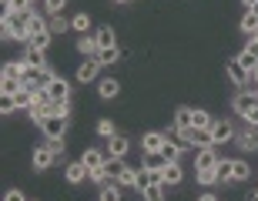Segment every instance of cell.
<instances>
[{
  "label": "cell",
  "mask_w": 258,
  "mask_h": 201,
  "mask_svg": "<svg viewBox=\"0 0 258 201\" xmlns=\"http://www.w3.org/2000/svg\"><path fill=\"white\" fill-rule=\"evenodd\" d=\"M4 201H27V198H24V194H20L17 188H10V191L4 194Z\"/></svg>",
  "instance_id": "obj_40"
},
{
  "label": "cell",
  "mask_w": 258,
  "mask_h": 201,
  "mask_svg": "<svg viewBox=\"0 0 258 201\" xmlns=\"http://www.w3.org/2000/svg\"><path fill=\"white\" fill-rule=\"evenodd\" d=\"M245 121H248V127H258V104L251 107L248 114H245Z\"/></svg>",
  "instance_id": "obj_38"
},
{
  "label": "cell",
  "mask_w": 258,
  "mask_h": 201,
  "mask_svg": "<svg viewBox=\"0 0 258 201\" xmlns=\"http://www.w3.org/2000/svg\"><path fill=\"white\" fill-rule=\"evenodd\" d=\"M20 60H24L27 67H37V71H44V67H47V60H44V50H40V47H27Z\"/></svg>",
  "instance_id": "obj_13"
},
{
  "label": "cell",
  "mask_w": 258,
  "mask_h": 201,
  "mask_svg": "<svg viewBox=\"0 0 258 201\" xmlns=\"http://www.w3.org/2000/svg\"><path fill=\"white\" fill-rule=\"evenodd\" d=\"M241 30H245L248 37H251V34H255V30H258V17H255V14H251V10H248V14H245V17H241Z\"/></svg>",
  "instance_id": "obj_33"
},
{
  "label": "cell",
  "mask_w": 258,
  "mask_h": 201,
  "mask_svg": "<svg viewBox=\"0 0 258 201\" xmlns=\"http://www.w3.org/2000/svg\"><path fill=\"white\" fill-rule=\"evenodd\" d=\"M54 161H57V154L50 151V144H47V148H37V151H34V168H37V171H47Z\"/></svg>",
  "instance_id": "obj_11"
},
{
  "label": "cell",
  "mask_w": 258,
  "mask_h": 201,
  "mask_svg": "<svg viewBox=\"0 0 258 201\" xmlns=\"http://www.w3.org/2000/svg\"><path fill=\"white\" fill-rule=\"evenodd\" d=\"M67 181L71 184H77V181H87V178H91V171H87L84 168V161H74V164H67Z\"/></svg>",
  "instance_id": "obj_15"
},
{
  "label": "cell",
  "mask_w": 258,
  "mask_h": 201,
  "mask_svg": "<svg viewBox=\"0 0 258 201\" xmlns=\"http://www.w3.org/2000/svg\"><path fill=\"white\" fill-rule=\"evenodd\" d=\"M238 60H241V67H245L248 74H251V71H258V47H251V44H248V47L238 54Z\"/></svg>",
  "instance_id": "obj_18"
},
{
  "label": "cell",
  "mask_w": 258,
  "mask_h": 201,
  "mask_svg": "<svg viewBox=\"0 0 258 201\" xmlns=\"http://www.w3.org/2000/svg\"><path fill=\"white\" fill-rule=\"evenodd\" d=\"M235 178V161H218L215 164V181H231Z\"/></svg>",
  "instance_id": "obj_21"
},
{
  "label": "cell",
  "mask_w": 258,
  "mask_h": 201,
  "mask_svg": "<svg viewBox=\"0 0 258 201\" xmlns=\"http://www.w3.org/2000/svg\"><path fill=\"white\" fill-rule=\"evenodd\" d=\"M174 127H191V107H178V114H174Z\"/></svg>",
  "instance_id": "obj_30"
},
{
  "label": "cell",
  "mask_w": 258,
  "mask_h": 201,
  "mask_svg": "<svg viewBox=\"0 0 258 201\" xmlns=\"http://www.w3.org/2000/svg\"><path fill=\"white\" fill-rule=\"evenodd\" d=\"M24 91V81L20 77H0V94L4 97H14V94H20Z\"/></svg>",
  "instance_id": "obj_16"
},
{
  "label": "cell",
  "mask_w": 258,
  "mask_h": 201,
  "mask_svg": "<svg viewBox=\"0 0 258 201\" xmlns=\"http://www.w3.org/2000/svg\"><path fill=\"white\" fill-rule=\"evenodd\" d=\"M40 127H44V134H47V141H64V134H67V114H50Z\"/></svg>",
  "instance_id": "obj_2"
},
{
  "label": "cell",
  "mask_w": 258,
  "mask_h": 201,
  "mask_svg": "<svg viewBox=\"0 0 258 201\" xmlns=\"http://www.w3.org/2000/svg\"><path fill=\"white\" fill-rule=\"evenodd\" d=\"M81 161H84V168H87L91 174H97L101 168H104V161H107V158H104V151H94V148H87Z\"/></svg>",
  "instance_id": "obj_8"
},
{
  "label": "cell",
  "mask_w": 258,
  "mask_h": 201,
  "mask_svg": "<svg viewBox=\"0 0 258 201\" xmlns=\"http://www.w3.org/2000/svg\"><path fill=\"white\" fill-rule=\"evenodd\" d=\"M97 74H101V64H97L94 57H87L84 64L77 67V81H81V84H91V81H94Z\"/></svg>",
  "instance_id": "obj_7"
},
{
  "label": "cell",
  "mask_w": 258,
  "mask_h": 201,
  "mask_svg": "<svg viewBox=\"0 0 258 201\" xmlns=\"http://www.w3.org/2000/svg\"><path fill=\"white\" fill-rule=\"evenodd\" d=\"M235 138V127L228 124V121H215L211 124V144H225V141H231Z\"/></svg>",
  "instance_id": "obj_6"
},
{
  "label": "cell",
  "mask_w": 258,
  "mask_h": 201,
  "mask_svg": "<svg viewBox=\"0 0 258 201\" xmlns=\"http://www.w3.org/2000/svg\"><path fill=\"white\" fill-rule=\"evenodd\" d=\"M0 4H4V10H7V7H10V0H0Z\"/></svg>",
  "instance_id": "obj_45"
},
{
  "label": "cell",
  "mask_w": 258,
  "mask_h": 201,
  "mask_svg": "<svg viewBox=\"0 0 258 201\" xmlns=\"http://www.w3.org/2000/svg\"><path fill=\"white\" fill-rule=\"evenodd\" d=\"M27 4H30V7H34V4H37V0H27Z\"/></svg>",
  "instance_id": "obj_48"
},
{
  "label": "cell",
  "mask_w": 258,
  "mask_h": 201,
  "mask_svg": "<svg viewBox=\"0 0 258 201\" xmlns=\"http://www.w3.org/2000/svg\"><path fill=\"white\" fill-rule=\"evenodd\" d=\"M161 154H164V161H178V158H181V144L168 138V141H164V148H161Z\"/></svg>",
  "instance_id": "obj_26"
},
{
  "label": "cell",
  "mask_w": 258,
  "mask_h": 201,
  "mask_svg": "<svg viewBox=\"0 0 258 201\" xmlns=\"http://www.w3.org/2000/svg\"><path fill=\"white\" fill-rule=\"evenodd\" d=\"M215 121H211L208 111H191V127H211Z\"/></svg>",
  "instance_id": "obj_29"
},
{
  "label": "cell",
  "mask_w": 258,
  "mask_h": 201,
  "mask_svg": "<svg viewBox=\"0 0 258 201\" xmlns=\"http://www.w3.org/2000/svg\"><path fill=\"white\" fill-rule=\"evenodd\" d=\"M164 164H168V161H164V154L158 151V154H148V161H144V168H148L151 174H161V171H164Z\"/></svg>",
  "instance_id": "obj_24"
},
{
  "label": "cell",
  "mask_w": 258,
  "mask_h": 201,
  "mask_svg": "<svg viewBox=\"0 0 258 201\" xmlns=\"http://www.w3.org/2000/svg\"><path fill=\"white\" fill-rule=\"evenodd\" d=\"M251 201H258V191H255V194H251Z\"/></svg>",
  "instance_id": "obj_47"
},
{
  "label": "cell",
  "mask_w": 258,
  "mask_h": 201,
  "mask_svg": "<svg viewBox=\"0 0 258 201\" xmlns=\"http://www.w3.org/2000/svg\"><path fill=\"white\" fill-rule=\"evenodd\" d=\"M71 27H74L77 34H87V30H91V17H87V14H74V17H71Z\"/></svg>",
  "instance_id": "obj_28"
},
{
  "label": "cell",
  "mask_w": 258,
  "mask_h": 201,
  "mask_svg": "<svg viewBox=\"0 0 258 201\" xmlns=\"http://www.w3.org/2000/svg\"><path fill=\"white\" fill-rule=\"evenodd\" d=\"M127 148H131V141H127L124 134H114V138H107V151H104V158H124Z\"/></svg>",
  "instance_id": "obj_4"
},
{
  "label": "cell",
  "mask_w": 258,
  "mask_h": 201,
  "mask_svg": "<svg viewBox=\"0 0 258 201\" xmlns=\"http://www.w3.org/2000/svg\"><path fill=\"white\" fill-rule=\"evenodd\" d=\"M251 81H255V84H258V71H251Z\"/></svg>",
  "instance_id": "obj_44"
},
{
  "label": "cell",
  "mask_w": 258,
  "mask_h": 201,
  "mask_svg": "<svg viewBox=\"0 0 258 201\" xmlns=\"http://www.w3.org/2000/svg\"><path fill=\"white\" fill-rule=\"evenodd\" d=\"M198 181L201 184H215V171H198Z\"/></svg>",
  "instance_id": "obj_39"
},
{
  "label": "cell",
  "mask_w": 258,
  "mask_h": 201,
  "mask_svg": "<svg viewBox=\"0 0 258 201\" xmlns=\"http://www.w3.org/2000/svg\"><path fill=\"white\" fill-rule=\"evenodd\" d=\"M178 181H181V164L168 161V164H164V171H161V184H164V188H171V184H178Z\"/></svg>",
  "instance_id": "obj_12"
},
{
  "label": "cell",
  "mask_w": 258,
  "mask_h": 201,
  "mask_svg": "<svg viewBox=\"0 0 258 201\" xmlns=\"http://www.w3.org/2000/svg\"><path fill=\"white\" fill-rule=\"evenodd\" d=\"M101 201H121V184H107L101 191Z\"/></svg>",
  "instance_id": "obj_34"
},
{
  "label": "cell",
  "mask_w": 258,
  "mask_h": 201,
  "mask_svg": "<svg viewBox=\"0 0 258 201\" xmlns=\"http://www.w3.org/2000/svg\"><path fill=\"white\" fill-rule=\"evenodd\" d=\"M117 4H127V0H117Z\"/></svg>",
  "instance_id": "obj_49"
},
{
  "label": "cell",
  "mask_w": 258,
  "mask_h": 201,
  "mask_svg": "<svg viewBox=\"0 0 258 201\" xmlns=\"http://www.w3.org/2000/svg\"><path fill=\"white\" fill-rule=\"evenodd\" d=\"M44 94H47L54 104H60V101H67V97H71V84H67L64 77H50L47 84H44Z\"/></svg>",
  "instance_id": "obj_3"
},
{
  "label": "cell",
  "mask_w": 258,
  "mask_h": 201,
  "mask_svg": "<svg viewBox=\"0 0 258 201\" xmlns=\"http://www.w3.org/2000/svg\"><path fill=\"white\" fill-rule=\"evenodd\" d=\"M251 14H255V17H258V4H255V7H251Z\"/></svg>",
  "instance_id": "obj_46"
},
{
  "label": "cell",
  "mask_w": 258,
  "mask_h": 201,
  "mask_svg": "<svg viewBox=\"0 0 258 201\" xmlns=\"http://www.w3.org/2000/svg\"><path fill=\"white\" fill-rule=\"evenodd\" d=\"M241 4H245V7H248V10H251V7H255V4H258V0H241Z\"/></svg>",
  "instance_id": "obj_42"
},
{
  "label": "cell",
  "mask_w": 258,
  "mask_h": 201,
  "mask_svg": "<svg viewBox=\"0 0 258 201\" xmlns=\"http://www.w3.org/2000/svg\"><path fill=\"white\" fill-rule=\"evenodd\" d=\"M164 141H168V138H164V134H158V131H151V134H144V141H141V148L148 154H158L164 148Z\"/></svg>",
  "instance_id": "obj_14"
},
{
  "label": "cell",
  "mask_w": 258,
  "mask_h": 201,
  "mask_svg": "<svg viewBox=\"0 0 258 201\" xmlns=\"http://www.w3.org/2000/svg\"><path fill=\"white\" fill-rule=\"evenodd\" d=\"M77 50H81L84 57H97V50H101V47H97V37H87V34H84L81 44H77Z\"/></svg>",
  "instance_id": "obj_23"
},
{
  "label": "cell",
  "mask_w": 258,
  "mask_h": 201,
  "mask_svg": "<svg viewBox=\"0 0 258 201\" xmlns=\"http://www.w3.org/2000/svg\"><path fill=\"white\" fill-rule=\"evenodd\" d=\"M255 104H258V94H255V91H241V94L235 97V114H241V117H245V114H248V111H251Z\"/></svg>",
  "instance_id": "obj_9"
},
{
  "label": "cell",
  "mask_w": 258,
  "mask_h": 201,
  "mask_svg": "<svg viewBox=\"0 0 258 201\" xmlns=\"http://www.w3.org/2000/svg\"><path fill=\"white\" fill-rule=\"evenodd\" d=\"M248 164H245V161H235V178H231V181H245V178H248Z\"/></svg>",
  "instance_id": "obj_36"
},
{
  "label": "cell",
  "mask_w": 258,
  "mask_h": 201,
  "mask_svg": "<svg viewBox=\"0 0 258 201\" xmlns=\"http://www.w3.org/2000/svg\"><path fill=\"white\" fill-rule=\"evenodd\" d=\"M97 47H117V37H114V30L111 27H97Z\"/></svg>",
  "instance_id": "obj_22"
},
{
  "label": "cell",
  "mask_w": 258,
  "mask_h": 201,
  "mask_svg": "<svg viewBox=\"0 0 258 201\" xmlns=\"http://www.w3.org/2000/svg\"><path fill=\"white\" fill-rule=\"evenodd\" d=\"M64 4H67V0H44V7H47L50 17H57L60 10H64Z\"/></svg>",
  "instance_id": "obj_35"
},
{
  "label": "cell",
  "mask_w": 258,
  "mask_h": 201,
  "mask_svg": "<svg viewBox=\"0 0 258 201\" xmlns=\"http://www.w3.org/2000/svg\"><path fill=\"white\" fill-rule=\"evenodd\" d=\"M221 158L215 151H211V144L208 148H198V158H195V168H198V171H215V164H218Z\"/></svg>",
  "instance_id": "obj_5"
},
{
  "label": "cell",
  "mask_w": 258,
  "mask_h": 201,
  "mask_svg": "<svg viewBox=\"0 0 258 201\" xmlns=\"http://www.w3.org/2000/svg\"><path fill=\"white\" fill-rule=\"evenodd\" d=\"M228 77H231V84H238V87H245L251 81V74L241 67V60L235 57V60H228Z\"/></svg>",
  "instance_id": "obj_10"
},
{
  "label": "cell",
  "mask_w": 258,
  "mask_h": 201,
  "mask_svg": "<svg viewBox=\"0 0 258 201\" xmlns=\"http://www.w3.org/2000/svg\"><path fill=\"white\" fill-rule=\"evenodd\" d=\"M117 57H121V54H117V47H101V50H97V64H101V67H107V64H114V60Z\"/></svg>",
  "instance_id": "obj_25"
},
{
  "label": "cell",
  "mask_w": 258,
  "mask_h": 201,
  "mask_svg": "<svg viewBox=\"0 0 258 201\" xmlns=\"http://www.w3.org/2000/svg\"><path fill=\"white\" fill-rule=\"evenodd\" d=\"M97 134H101V138H114V121H111V117H101V121H97Z\"/></svg>",
  "instance_id": "obj_32"
},
{
  "label": "cell",
  "mask_w": 258,
  "mask_h": 201,
  "mask_svg": "<svg viewBox=\"0 0 258 201\" xmlns=\"http://www.w3.org/2000/svg\"><path fill=\"white\" fill-rule=\"evenodd\" d=\"M198 201H218V198H215V194H201Z\"/></svg>",
  "instance_id": "obj_41"
},
{
  "label": "cell",
  "mask_w": 258,
  "mask_h": 201,
  "mask_svg": "<svg viewBox=\"0 0 258 201\" xmlns=\"http://www.w3.org/2000/svg\"><path fill=\"white\" fill-rule=\"evenodd\" d=\"M117 184H121V188H134V184H138V168H127V164H124V171H121Z\"/></svg>",
  "instance_id": "obj_27"
},
{
  "label": "cell",
  "mask_w": 258,
  "mask_h": 201,
  "mask_svg": "<svg viewBox=\"0 0 258 201\" xmlns=\"http://www.w3.org/2000/svg\"><path fill=\"white\" fill-rule=\"evenodd\" d=\"M238 144L245 151H258V127H248V131L238 134Z\"/></svg>",
  "instance_id": "obj_20"
},
{
  "label": "cell",
  "mask_w": 258,
  "mask_h": 201,
  "mask_svg": "<svg viewBox=\"0 0 258 201\" xmlns=\"http://www.w3.org/2000/svg\"><path fill=\"white\" fill-rule=\"evenodd\" d=\"M251 47H258V30H255V34H251Z\"/></svg>",
  "instance_id": "obj_43"
},
{
  "label": "cell",
  "mask_w": 258,
  "mask_h": 201,
  "mask_svg": "<svg viewBox=\"0 0 258 201\" xmlns=\"http://www.w3.org/2000/svg\"><path fill=\"white\" fill-rule=\"evenodd\" d=\"M67 27H71V20H64L60 14L57 17H47V30L50 34H60V30H67Z\"/></svg>",
  "instance_id": "obj_31"
},
{
  "label": "cell",
  "mask_w": 258,
  "mask_h": 201,
  "mask_svg": "<svg viewBox=\"0 0 258 201\" xmlns=\"http://www.w3.org/2000/svg\"><path fill=\"white\" fill-rule=\"evenodd\" d=\"M144 201H164V184H161V178H154L148 188H144Z\"/></svg>",
  "instance_id": "obj_19"
},
{
  "label": "cell",
  "mask_w": 258,
  "mask_h": 201,
  "mask_svg": "<svg viewBox=\"0 0 258 201\" xmlns=\"http://www.w3.org/2000/svg\"><path fill=\"white\" fill-rule=\"evenodd\" d=\"M97 94L104 97V101H111V97H117V94H121V84H117L114 77H104V81L97 84Z\"/></svg>",
  "instance_id": "obj_17"
},
{
  "label": "cell",
  "mask_w": 258,
  "mask_h": 201,
  "mask_svg": "<svg viewBox=\"0 0 258 201\" xmlns=\"http://www.w3.org/2000/svg\"><path fill=\"white\" fill-rule=\"evenodd\" d=\"M4 20L10 24V37H17V40H30V20H34V7L24 10V14L4 10Z\"/></svg>",
  "instance_id": "obj_1"
},
{
  "label": "cell",
  "mask_w": 258,
  "mask_h": 201,
  "mask_svg": "<svg viewBox=\"0 0 258 201\" xmlns=\"http://www.w3.org/2000/svg\"><path fill=\"white\" fill-rule=\"evenodd\" d=\"M17 104H14V97H0V114H14Z\"/></svg>",
  "instance_id": "obj_37"
}]
</instances>
